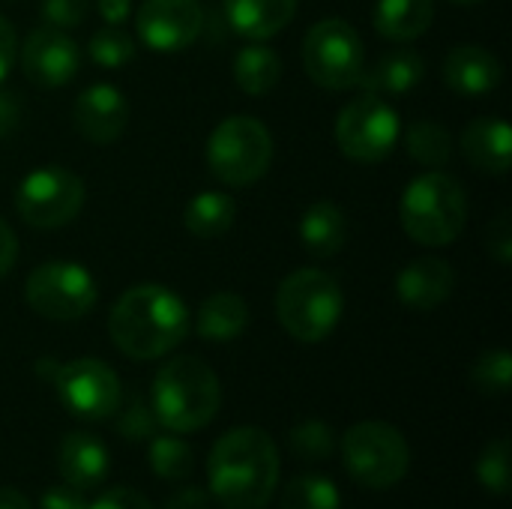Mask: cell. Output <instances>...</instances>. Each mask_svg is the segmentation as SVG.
<instances>
[{
    "label": "cell",
    "instance_id": "cell-1",
    "mask_svg": "<svg viewBox=\"0 0 512 509\" xmlns=\"http://www.w3.org/2000/svg\"><path fill=\"white\" fill-rule=\"evenodd\" d=\"M210 495L225 509H264L279 486V450L258 426L225 432L207 459Z\"/></svg>",
    "mask_w": 512,
    "mask_h": 509
},
{
    "label": "cell",
    "instance_id": "cell-2",
    "mask_svg": "<svg viewBox=\"0 0 512 509\" xmlns=\"http://www.w3.org/2000/svg\"><path fill=\"white\" fill-rule=\"evenodd\" d=\"M189 333L186 303L165 285H135L117 297L108 315V336L129 360L171 354Z\"/></svg>",
    "mask_w": 512,
    "mask_h": 509
},
{
    "label": "cell",
    "instance_id": "cell-3",
    "mask_svg": "<svg viewBox=\"0 0 512 509\" xmlns=\"http://www.w3.org/2000/svg\"><path fill=\"white\" fill-rule=\"evenodd\" d=\"M150 399L153 417L162 429L174 435H189L213 423L222 402V387L216 372L204 360L183 354L168 360L156 372Z\"/></svg>",
    "mask_w": 512,
    "mask_h": 509
},
{
    "label": "cell",
    "instance_id": "cell-4",
    "mask_svg": "<svg viewBox=\"0 0 512 509\" xmlns=\"http://www.w3.org/2000/svg\"><path fill=\"white\" fill-rule=\"evenodd\" d=\"M399 219L405 234L429 249L450 246L468 219V195L444 171H426L414 177L399 201Z\"/></svg>",
    "mask_w": 512,
    "mask_h": 509
},
{
    "label": "cell",
    "instance_id": "cell-5",
    "mask_svg": "<svg viewBox=\"0 0 512 509\" xmlns=\"http://www.w3.org/2000/svg\"><path fill=\"white\" fill-rule=\"evenodd\" d=\"M345 294L324 270H297L276 291V315L285 333L303 345L324 342L342 321Z\"/></svg>",
    "mask_w": 512,
    "mask_h": 509
},
{
    "label": "cell",
    "instance_id": "cell-6",
    "mask_svg": "<svg viewBox=\"0 0 512 509\" xmlns=\"http://www.w3.org/2000/svg\"><path fill=\"white\" fill-rule=\"evenodd\" d=\"M342 459L354 483L372 492H384L405 480L411 450L396 426L384 420H363L345 432Z\"/></svg>",
    "mask_w": 512,
    "mask_h": 509
},
{
    "label": "cell",
    "instance_id": "cell-7",
    "mask_svg": "<svg viewBox=\"0 0 512 509\" xmlns=\"http://www.w3.org/2000/svg\"><path fill=\"white\" fill-rule=\"evenodd\" d=\"M36 369L45 381H51L63 408L78 420H90V423L111 420L123 402V387L117 372L96 357H78L69 363L42 360Z\"/></svg>",
    "mask_w": 512,
    "mask_h": 509
},
{
    "label": "cell",
    "instance_id": "cell-8",
    "mask_svg": "<svg viewBox=\"0 0 512 509\" xmlns=\"http://www.w3.org/2000/svg\"><path fill=\"white\" fill-rule=\"evenodd\" d=\"M273 162V138L258 117H225L207 141V165L225 186H249L267 174Z\"/></svg>",
    "mask_w": 512,
    "mask_h": 509
},
{
    "label": "cell",
    "instance_id": "cell-9",
    "mask_svg": "<svg viewBox=\"0 0 512 509\" xmlns=\"http://www.w3.org/2000/svg\"><path fill=\"white\" fill-rule=\"evenodd\" d=\"M303 66L309 78L327 90L357 87L366 72V48L354 24L345 18L312 24L303 39Z\"/></svg>",
    "mask_w": 512,
    "mask_h": 509
},
{
    "label": "cell",
    "instance_id": "cell-10",
    "mask_svg": "<svg viewBox=\"0 0 512 509\" xmlns=\"http://www.w3.org/2000/svg\"><path fill=\"white\" fill-rule=\"evenodd\" d=\"M27 306L48 321H81L93 312L99 288L93 273L75 261H45L24 282Z\"/></svg>",
    "mask_w": 512,
    "mask_h": 509
},
{
    "label": "cell",
    "instance_id": "cell-11",
    "mask_svg": "<svg viewBox=\"0 0 512 509\" xmlns=\"http://www.w3.org/2000/svg\"><path fill=\"white\" fill-rule=\"evenodd\" d=\"M399 135V111L378 93H360L336 117V144L354 162L387 159Z\"/></svg>",
    "mask_w": 512,
    "mask_h": 509
},
{
    "label": "cell",
    "instance_id": "cell-12",
    "mask_svg": "<svg viewBox=\"0 0 512 509\" xmlns=\"http://www.w3.org/2000/svg\"><path fill=\"white\" fill-rule=\"evenodd\" d=\"M84 207V180L63 165H42L30 171L15 189L18 216L42 231L69 225Z\"/></svg>",
    "mask_w": 512,
    "mask_h": 509
},
{
    "label": "cell",
    "instance_id": "cell-13",
    "mask_svg": "<svg viewBox=\"0 0 512 509\" xmlns=\"http://www.w3.org/2000/svg\"><path fill=\"white\" fill-rule=\"evenodd\" d=\"M204 27V9L198 0H144L135 15L141 42L159 54H177L189 48Z\"/></svg>",
    "mask_w": 512,
    "mask_h": 509
},
{
    "label": "cell",
    "instance_id": "cell-14",
    "mask_svg": "<svg viewBox=\"0 0 512 509\" xmlns=\"http://www.w3.org/2000/svg\"><path fill=\"white\" fill-rule=\"evenodd\" d=\"M81 48L60 27H36L21 45V69L39 87H63L78 75Z\"/></svg>",
    "mask_w": 512,
    "mask_h": 509
},
{
    "label": "cell",
    "instance_id": "cell-15",
    "mask_svg": "<svg viewBox=\"0 0 512 509\" xmlns=\"http://www.w3.org/2000/svg\"><path fill=\"white\" fill-rule=\"evenodd\" d=\"M75 129L93 144H111L123 135L129 120L126 96L114 84H90L72 108Z\"/></svg>",
    "mask_w": 512,
    "mask_h": 509
},
{
    "label": "cell",
    "instance_id": "cell-16",
    "mask_svg": "<svg viewBox=\"0 0 512 509\" xmlns=\"http://www.w3.org/2000/svg\"><path fill=\"white\" fill-rule=\"evenodd\" d=\"M456 288V273L450 267V261L435 258V255H423L408 261L399 276H396V294L408 309L417 312H432L441 303L450 300Z\"/></svg>",
    "mask_w": 512,
    "mask_h": 509
},
{
    "label": "cell",
    "instance_id": "cell-17",
    "mask_svg": "<svg viewBox=\"0 0 512 509\" xmlns=\"http://www.w3.org/2000/svg\"><path fill=\"white\" fill-rule=\"evenodd\" d=\"M108 468L111 456L105 444L90 432H69L57 447V471L63 483L78 492L96 489L108 477Z\"/></svg>",
    "mask_w": 512,
    "mask_h": 509
},
{
    "label": "cell",
    "instance_id": "cell-18",
    "mask_svg": "<svg viewBox=\"0 0 512 509\" xmlns=\"http://www.w3.org/2000/svg\"><path fill=\"white\" fill-rule=\"evenodd\" d=\"M465 159L483 174H507L512 162V132L504 117H474L459 141Z\"/></svg>",
    "mask_w": 512,
    "mask_h": 509
},
{
    "label": "cell",
    "instance_id": "cell-19",
    "mask_svg": "<svg viewBox=\"0 0 512 509\" xmlns=\"http://www.w3.org/2000/svg\"><path fill=\"white\" fill-rule=\"evenodd\" d=\"M504 78L501 60L483 45H459L444 57V81L459 96H486Z\"/></svg>",
    "mask_w": 512,
    "mask_h": 509
},
{
    "label": "cell",
    "instance_id": "cell-20",
    "mask_svg": "<svg viewBox=\"0 0 512 509\" xmlns=\"http://www.w3.org/2000/svg\"><path fill=\"white\" fill-rule=\"evenodd\" d=\"M297 15V0H225V18L234 33L264 42L282 33Z\"/></svg>",
    "mask_w": 512,
    "mask_h": 509
},
{
    "label": "cell",
    "instance_id": "cell-21",
    "mask_svg": "<svg viewBox=\"0 0 512 509\" xmlns=\"http://www.w3.org/2000/svg\"><path fill=\"white\" fill-rule=\"evenodd\" d=\"M423 78H426V60L411 48H396L378 57L375 66L363 72L360 84L366 87V93L402 96V93H411Z\"/></svg>",
    "mask_w": 512,
    "mask_h": 509
},
{
    "label": "cell",
    "instance_id": "cell-22",
    "mask_svg": "<svg viewBox=\"0 0 512 509\" xmlns=\"http://www.w3.org/2000/svg\"><path fill=\"white\" fill-rule=\"evenodd\" d=\"M300 240L309 255L315 258H333L342 252L348 240V216L339 204L333 201H315L303 216H300Z\"/></svg>",
    "mask_w": 512,
    "mask_h": 509
},
{
    "label": "cell",
    "instance_id": "cell-23",
    "mask_svg": "<svg viewBox=\"0 0 512 509\" xmlns=\"http://www.w3.org/2000/svg\"><path fill=\"white\" fill-rule=\"evenodd\" d=\"M246 327H249V306L234 291L210 294L195 315V330L207 342H234L237 336H243Z\"/></svg>",
    "mask_w": 512,
    "mask_h": 509
},
{
    "label": "cell",
    "instance_id": "cell-24",
    "mask_svg": "<svg viewBox=\"0 0 512 509\" xmlns=\"http://www.w3.org/2000/svg\"><path fill=\"white\" fill-rule=\"evenodd\" d=\"M435 0H378L375 30L393 42H411L432 27Z\"/></svg>",
    "mask_w": 512,
    "mask_h": 509
},
{
    "label": "cell",
    "instance_id": "cell-25",
    "mask_svg": "<svg viewBox=\"0 0 512 509\" xmlns=\"http://www.w3.org/2000/svg\"><path fill=\"white\" fill-rule=\"evenodd\" d=\"M234 219H237L234 198L225 195V192H216V189L198 192L186 204V210H183V225L198 240H216V237H222L225 231H231Z\"/></svg>",
    "mask_w": 512,
    "mask_h": 509
},
{
    "label": "cell",
    "instance_id": "cell-26",
    "mask_svg": "<svg viewBox=\"0 0 512 509\" xmlns=\"http://www.w3.org/2000/svg\"><path fill=\"white\" fill-rule=\"evenodd\" d=\"M234 81L249 96H267L282 81V57L267 45H246L234 57Z\"/></svg>",
    "mask_w": 512,
    "mask_h": 509
},
{
    "label": "cell",
    "instance_id": "cell-27",
    "mask_svg": "<svg viewBox=\"0 0 512 509\" xmlns=\"http://www.w3.org/2000/svg\"><path fill=\"white\" fill-rule=\"evenodd\" d=\"M405 147H408V156L429 171H441L453 156V138L447 126H441L438 120L411 123L405 132Z\"/></svg>",
    "mask_w": 512,
    "mask_h": 509
},
{
    "label": "cell",
    "instance_id": "cell-28",
    "mask_svg": "<svg viewBox=\"0 0 512 509\" xmlns=\"http://www.w3.org/2000/svg\"><path fill=\"white\" fill-rule=\"evenodd\" d=\"M147 462L159 480H171V483L186 480L195 468V456H192L189 444H183L174 435H159V438L153 435L150 447H147Z\"/></svg>",
    "mask_w": 512,
    "mask_h": 509
},
{
    "label": "cell",
    "instance_id": "cell-29",
    "mask_svg": "<svg viewBox=\"0 0 512 509\" xmlns=\"http://www.w3.org/2000/svg\"><path fill=\"white\" fill-rule=\"evenodd\" d=\"M282 509H342V498L327 477L300 474L285 486Z\"/></svg>",
    "mask_w": 512,
    "mask_h": 509
},
{
    "label": "cell",
    "instance_id": "cell-30",
    "mask_svg": "<svg viewBox=\"0 0 512 509\" xmlns=\"http://www.w3.org/2000/svg\"><path fill=\"white\" fill-rule=\"evenodd\" d=\"M477 480L483 489H489L498 498H507L512 486L510 474V441L507 438H495L486 444V450L477 459Z\"/></svg>",
    "mask_w": 512,
    "mask_h": 509
},
{
    "label": "cell",
    "instance_id": "cell-31",
    "mask_svg": "<svg viewBox=\"0 0 512 509\" xmlns=\"http://www.w3.org/2000/svg\"><path fill=\"white\" fill-rule=\"evenodd\" d=\"M90 60L96 66H105V69H120L126 66L132 57H135V42L126 30H120L117 24H108V27H99L93 36H90Z\"/></svg>",
    "mask_w": 512,
    "mask_h": 509
},
{
    "label": "cell",
    "instance_id": "cell-32",
    "mask_svg": "<svg viewBox=\"0 0 512 509\" xmlns=\"http://www.w3.org/2000/svg\"><path fill=\"white\" fill-rule=\"evenodd\" d=\"M288 444H291L294 456H300L306 462H321V459L333 456L336 438H333V429L324 420H303V423H297L291 429Z\"/></svg>",
    "mask_w": 512,
    "mask_h": 509
},
{
    "label": "cell",
    "instance_id": "cell-33",
    "mask_svg": "<svg viewBox=\"0 0 512 509\" xmlns=\"http://www.w3.org/2000/svg\"><path fill=\"white\" fill-rule=\"evenodd\" d=\"M471 381L477 384L480 393L486 396H504L512 384V357L510 351L495 348L480 354V360L471 369Z\"/></svg>",
    "mask_w": 512,
    "mask_h": 509
},
{
    "label": "cell",
    "instance_id": "cell-34",
    "mask_svg": "<svg viewBox=\"0 0 512 509\" xmlns=\"http://www.w3.org/2000/svg\"><path fill=\"white\" fill-rule=\"evenodd\" d=\"M156 417H153V408L141 399V396H132L129 405L117 408V432L129 441H150L153 432H156Z\"/></svg>",
    "mask_w": 512,
    "mask_h": 509
},
{
    "label": "cell",
    "instance_id": "cell-35",
    "mask_svg": "<svg viewBox=\"0 0 512 509\" xmlns=\"http://www.w3.org/2000/svg\"><path fill=\"white\" fill-rule=\"evenodd\" d=\"M90 3L93 0H42V18L51 27L69 30V27H78L87 18Z\"/></svg>",
    "mask_w": 512,
    "mask_h": 509
},
{
    "label": "cell",
    "instance_id": "cell-36",
    "mask_svg": "<svg viewBox=\"0 0 512 509\" xmlns=\"http://www.w3.org/2000/svg\"><path fill=\"white\" fill-rule=\"evenodd\" d=\"M486 249H489V255H492L501 267H507L512 261V222L507 210H501V213L489 222V228H486Z\"/></svg>",
    "mask_w": 512,
    "mask_h": 509
},
{
    "label": "cell",
    "instance_id": "cell-37",
    "mask_svg": "<svg viewBox=\"0 0 512 509\" xmlns=\"http://www.w3.org/2000/svg\"><path fill=\"white\" fill-rule=\"evenodd\" d=\"M87 509H153V507H150V501H147L141 492L117 486V489L102 492L93 504H87Z\"/></svg>",
    "mask_w": 512,
    "mask_h": 509
},
{
    "label": "cell",
    "instance_id": "cell-38",
    "mask_svg": "<svg viewBox=\"0 0 512 509\" xmlns=\"http://www.w3.org/2000/svg\"><path fill=\"white\" fill-rule=\"evenodd\" d=\"M39 509H87V501L72 486H51L39 498Z\"/></svg>",
    "mask_w": 512,
    "mask_h": 509
},
{
    "label": "cell",
    "instance_id": "cell-39",
    "mask_svg": "<svg viewBox=\"0 0 512 509\" xmlns=\"http://www.w3.org/2000/svg\"><path fill=\"white\" fill-rule=\"evenodd\" d=\"M21 123V99L12 90H0V138L12 135Z\"/></svg>",
    "mask_w": 512,
    "mask_h": 509
},
{
    "label": "cell",
    "instance_id": "cell-40",
    "mask_svg": "<svg viewBox=\"0 0 512 509\" xmlns=\"http://www.w3.org/2000/svg\"><path fill=\"white\" fill-rule=\"evenodd\" d=\"M15 54H18V36H15V27L12 21H6L0 15V84L3 78L9 75L12 63H15Z\"/></svg>",
    "mask_w": 512,
    "mask_h": 509
},
{
    "label": "cell",
    "instance_id": "cell-41",
    "mask_svg": "<svg viewBox=\"0 0 512 509\" xmlns=\"http://www.w3.org/2000/svg\"><path fill=\"white\" fill-rule=\"evenodd\" d=\"M15 258H18V240H15V231L0 219V279L15 267Z\"/></svg>",
    "mask_w": 512,
    "mask_h": 509
},
{
    "label": "cell",
    "instance_id": "cell-42",
    "mask_svg": "<svg viewBox=\"0 0 512 509\" xmlns=\"http://www.w3.org/2000/svg\"><path fill=\"white\" fill-rule=\"evenodd\" d=\"M96 3V9H99V15L108 21V24H123L126 18H129V12H132V0H93Z\"/></svg>",
    "mask_w": 512,
    "mask_h": 509
},
{
    "label": "cell",
    "instance_id": "cell-43",
    "mask_svg": "<svg viewBox=\"0 0 512 509\" xmlns=\"http://www.w3.org/2000/svg\"><path fill=\"white\" fill-rule=\"evenodd\" d=\"M165 509H210V495L201 489H183L168 501Z\"/></svg>",
    "mask_w": 512,
    "mask_h": 509
},
{
    "label": "cell",
    "instance_id": "cell-44",
    "mask_svg": "<svg viewBox=\"0 0 512 509\" xmlns=\"http://www.w3.org/2000/svg\"><path fill=\"white\" fill-rule=\"evenodd\" d=\"M0 509H33L18 489H0Z\"/></svg>",
    "mask_w": 512,
    "mask_h": 509
},
{
    "label": "cell",
    "instance_id": "cell-45",
    "mask_svg": "<svg viewBox=\"0 0 512 509\" xmlns=\"http://www.w3.org/2000/svg\"><path fill=\"white\" fill-rule=\"evenodd\" d=\"M453 3H459V6H474V3H483V0H453Z\"/></svg>",
    "mask_w": 512,
    "mask_h": 509
}]
</instances>
